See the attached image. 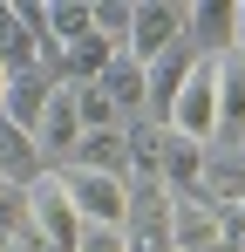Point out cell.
<instances>
[{
  "instance_id": "10",
  "label": "cell",
  "mask_w": 245,
  "mask_h": 252,
  "mask_svg": "<svg viewBox=\"0 0 245 252\" xmlns=\"http://www.w3.org/2000/svg\"><path fill=\"white\" fill-rule=\"evenodd\" d=\"M95 89H102V95H109V102H116L122 109V123H143V109H150V82H143V62H129V55H109V68H102V75H95Z\"/></svg>"
},
{
  "instance_id": "9",
  "label": "cell",
  "mask_w": 245,
  "mask_h": 252,
  "mask_svg": "<svg viewBox=\"0 0 245 252\" xmlns=\"http://www.w3.org/2000/svg\"><path fill=\"white\" fill-rule=\"evenodd\" d=\"M211 68H218V143H239L245 136V55L225 48V55H211Z\"/></svg>"
},
{
  "instance_id": "15",
  "label": "cell",
  "mask_w": 245,
  "mask_h": 252,
  "mask_svg": "<svg viewBox=\"0 0 245 252\" xmlns=\"http://www.w3.org/2000/svg\"><path fill=\"white\" fill-rule=\"evenodd\" d=\"M0 89H7V62H0Z\"/></svg>"
},
{
  "instance_id": "4",
  "label": "cell",
  "mask_w": 245,
  "mask_h": 252,
  "mask_svg": "<svg viewBox=\"0 0 245 252\" xmlns=\"http://www.w3.org/2000/svg\"><path fill=\"white\" fill-rule=\"evenodd\" d=\"M28 218H34V239L55 252H75L82 239V218H75V198L61 191V177L55 170H41L34 184H28Z\"/></svg>"
},
{
  "instance_id": "13",
  "label": "cell",
  "mask_w": 245,
  "mask_h": 252,
  "mask_svg": "<svg viewBox=\"0 0 245 252\" xmlns=\"http://www.w3.org/2000/svg\"><path fill=\"white\" fill-rule=\"evenodd\" d=\"M75 252H129V246H122V232H102V225H82Z\"/></svg>"
},
{
  "instance_id": "12",
  "label": "cell",
  "mask_w": 245,
  "mask_h": 252,
  "mask_svg": "<svg viewBox=\"0 0 245 252\" xmlns=\"http://www.w3.org/2000/svg\"><path fill=\"white\" fill-rule=\"evenodd\" d=\"M0 239H7V246H28V239H34V218H28V184H7V177H0Z\"/></svg>"
},
{
  "instance_id": "5",
  "label": "cell",
  "mask_w": 245,
  "mask_h": 252,
  "mask_svg": "<svg viewBox=\"0 0 245 252\" xmlns=\"http://www.w3.org/2000/svg\"><path fill=\"white\" fill-rule=\"evenodd\" d=\"M75 143H82V123H75V89H68V82H55V89H48V109H41V123H34V157H55V164H68V157H75Z\"/></svg>"
},
{
  "instance_id": "2",
  "label": "cell",
  "mask_w": 245,
  "mask_h": 252,
  "mask_svg": "<svg viewBox=\"0 0 245 252\" xmlns=\"http://www.w3.org/2000/svg\"><path fill=\"white\" fill-rule=\"evenodd\" d=\"M61 191L75 198V218L82 225H102V232H122L129 218V184L122 177H102V170H82V164H61Z\"/></svg>"
},
{
  "instance_id": "7",
  "label": "cell",
  "mask_w": 245,
  "mask_h": 252,
  "mask_svg": "<svg viewBox=\"0 0 245 252\" xmlns=\"http://www.w3.org/2000/svg\"><path fill=\"white\" fill-rule=\"evenodd\" d=\"M191 198H204L211 211H232V205H245V150L232 143V150H204V177H198V191Z\"/></svg>"
},
{
  "instance_id": "14",
  "label": "cell",
  "mask_w": 245,
  "mask_h": 252,
  "mask_svg": "<svg viewBox=\"0 0 245 252\" xmlns=\"http://www.w3.org/2000/svg\"><path fill=\"white\" fill-rule=\"evenodd\" d=\"M21 252H55V246H41V239H28V246H21Z\"/></svg>"
},
{
  "instance_id": "11",
  "label": "cell",
  "mask_w": 245,
  "mask_h": 252,
  "mask_svg": "<svg viewBox=\"0 0 245 252\" xmlns=\"http://www.w3.org/2000/svg\"><path fill=\"white\" fill-rule=\"evenodd\" d=\"M41 157H34V136H21V129L14 123H0V177H7V184H34L41 177Z\"/></svg>"
},
{
  "instance_id": "3",
  "label": "cell",
  "mask_w": 245,
  "mask_h": 252,
  "mask_svg": "<svg viewBox=\"0 0 245 252\" xmlns=\"http://www.w3.org/2000/svg\"><path fill=\"white\" fill-rule=\"evenodd\" d=\"M184 41V7L177 0H129V34H122V55L129 62H157Z\"/></svg>"
},
{
  "instance_id": "1",
  "label": "cell",
  "mask_w": 245,
  "mask_h": 252,
  "mask_svg": "<svg viewBox=\"0 0 245 252\" xmlns=\"http://www.w3.org/2000/svg\"><path fill=\"white\" fill-rule=\"evenodd\" d=\"M170 136H184V143H218V68H211V55H191V68H184V82L170 89V102H163L157 116Z\"/></svg>"
},
{
  "instance_id": "8",
  "label": "cell",
  "mask_w": 245,
  "mask_h": 252,
  "mask_svg": "<svg viewBox=\"0 0 245 252\" xmlns=\"http://www.w3.org/2000/svg\"><path fill=\"white\" fill-rule=\"evenodd\" d=\"M48 89H55V75H48V68H28V75H7V89H0V123H14L21 136H34L41 109H48Z\"/></svg>"
},
{
  "instance_id": "6",
  "label": "cell",
  "mask_w": 245,
  "mask_h": 252,
  "mask_svg": "<svg viewBox=\"0 0 245 252\" xmlns=\"http://www.w3.org/2000/svg\"><path fill=\"white\" fill-rule=\"evenodd\" d=\"M225 239V211H211L204 198H170V252H218Z\"/></svg>"
}]
</instances>
